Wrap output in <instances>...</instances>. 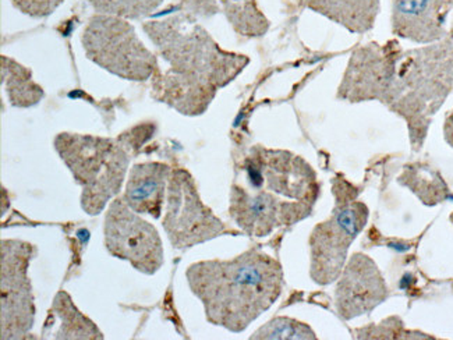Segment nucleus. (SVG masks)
<instances>
[{
    "mask_svg": "<svg viewBox=\"0 0 453 340\" xmlns=\"http://www.w3.org/2000/svg\"><path fill=\"white\" fill-rule=\"evenodd\" d=\"M389 298V288L374 259L355 252L346 262L335 291L336 313L342 320L351 321L372 314Z\"/></svg>",
    "mask_w": 453,
    "mask_h": 340,
    "instance_id": "13",
    "label": "nucleus"
},
{
    "mask_svg": "<svg viewBox=\"0 0 453 340\" xmlns=\"http://www.w3.org/2000/svg\"><path fill=\"white\" fill-rule=\"evenodd\" d=\"M27 16L46 17L57 11L63 0H12Z\"/></svg>",
    "mask_w": 453,
    "mask_h": 340,
    "instance_id": "25",
    "label": "nucleus"
},
{
    "mask_svg": "<svg viewBox=\"0 0 453 340\" xmlns=\"http://www.w3.org/2000/svg\"><path fill=\"white\" fill-rule=\"evenodd\" d=\"M443 133H445V140H447L448 144L453 148V111L450 112V115H448L447 120H445Z\"/></svg>",
    "mask_w": 453,
    "mask_h": 340,
    "instance_id": "26",
    "label": "nucleus"
},
{
    "mask_svg": "<svg viewBox=\"0 0 453 340\" xmlns=\"http://www.w3.org/2000/svg\"><path fill=\"white\" fill-rule=\"evenodd\" d=\"M227 20L240 35L256 38L270 28V21L257 6V0H220Z\"/></svg>",
    "mask_w": 453,
    "mask_h": 340,
    "instance_id": "21",
    "label": "nucleus"
},
{
    "mask_svg": "<svg viewBox=\"0 0 453 340\" xmlns=\"http://www.w3.org/2000/svg\"><path fill=\"white\" fill-rule=\"evenodd\" d=\"M357 339H431L418 332L404 329L403 322L397 317L388 318L381 324H372L355 330Z\"/></svg>",
    "mask_w": 453,
    "mask_h": 340,
    "instance_id": "24",
    "label": "nucleus"
},
{
    "mask_svg": "<svg viewBox=\"0 0 453 340\" xmlns=\"http://www.w3.org/2000/svg\"><path fill=\"white\" fill-rule=\"evenodd\" d=\"M397 183L409 189L424 205H438L453 198L442 174L428 165H406L401 176L397 177Z\"/></svg>",
    "mask_w": 453,
    "mask_h": 340,
    "instance_id": "18",
    "label": "nucleus"
},
{
    "mask_svg": "<svg viewBox=\"0 0 453 340\" xmlns=\"http://www.w3.org/2000/svg\"><path fill=\"white\" fill-rule=\"evenodd\" d=\"M104 235L109 254L127 261L135 271L152 276L164 267V244L158 230L123 198L118 197L109 204Z\"/></svg>",
    "mask_w": 453,
    "mask_h": 340,
    "instance_id": "10",
    "label": "nucleus"
},
{
    "mask_svg": "<svg viewBox=\"0 0 453 340\" xmlns=\"http://www.w3.org/2000/svg\"><path fill=\"white\" fill-rule=\"evenodd\" d=\"M188 288L215 327L242 334L282 295L280 262L260 249L230 259L196 262L186 271Z\"/></svg>",
    "mask_w": 453,
    "mask_h": 340,
    "instance_id": "1",
    "label": "nucleus"
},
{
    "mask_svg": "<svg viewBox=\"0 0 453 340\" xmlns=\"http://www.w3.org/2000/svg\"><path fill=\"white\" fill-rule=\"evenodd\" d=\"M218 89L188 75L168 70L152 77V97L180 112L181 115H203L214 101Z\"/></svg>",
    "mask_w": 453,
    "mask_h": 340,
    "instance_id": "16",
    "label": "nucleus"
},
{
    "mask_svg": "<svg viewBox=\"0 0 453 340\" xmlns=\"http://www.w3.org/2000/svg\"><path fill=\"white\" fill-rule=\"evenodd\" d=\"M53 145L81 187L82 211L91 216L104 212L127 174L130 157L123 145L113 138L77 133H60Z\"/></svg>",
    "mask_w": 453,
    "mask_h": 340,
    "instance_id": "4",
    "label": "nucleus"
},
{
    "mask_svg": "<svg viewBox=\"0 0 453 340\" xmlns=\"http://www.w3.org/2000/svg\"><path fill=\"white\" fill-rule=\"evenodd\" d=\"M162 226L173 249L181 251L229 232L226 225L203 203L197 183L183 167L172 169Z\"/></svg>",
    "mask_w": 453,
    "mask_h": 340,
    "instance_id": "8",
    "label": "nucleus"
},
{
    "mask_svg": "<svg viewBox=\"0 0 453 340\" xmlns=\"http://www.w3.org/2000/svg\"><path fill=\"white\" fill-rule=\"evenodd\" d=\"M171 70L220 89L234 81L249 65V58L222 50L188 14L144 24Z\"/></svg>",
    "mask_w": 453,
    "mask_h": 340,
    "instance_id": "3",
    "label": "nucleus"
},
{
    "mask_svg": "<svg viewBox=\"0 0 453 340\" xmlns=\"http://www.w3.org/2000/svg\"><path fill=\"white\" fill-rule=\"evenodd\" d=\"M2 85L14 108H31L45 96L42 87L33 80L31 70L16 60L2 56Z\"/></svg>",
    "mask_w": 453,
    "mask_h": 340,
    "instance_id": "20",
    "label": "nucleus"
},
{
    "mask_svg": "<svg viewBox=\"0 0 453 340\" xmlns=\"http://www.w3.org/2000/svg\"><path fill=\"white\" fill-rule=\"evenodd\" d=\"M82 48L91 62L130 81H147L158 72L157 56L148 50L134 27L122 17H92L81 35Z\"/></svg>",
    "mask_w": 453,
    "mask_h": 340,
    "instance_id": "6",
    "label": "nucleus"
},
{
    "mask_svg": "<svg viewBox=\"0 0 453 340\" xmlns=\"http://www.w3.org/2000/svg\"><path fill=\"white\" fill-rule=\"evenodd\" d=\"M450 2V4H452V9H453V0H449ZM448 40H453V21H452V26H450V28H449V36H448Z\"/></svg>",
    "mask_w": 453,
    "mask_h": 340,
    "instance_id": "27",
    "label": "nucleus"
},
{
    "mask_svg": "<svg viewBox=\"0 0 453 340\" xmlns=\"http://www.w3.org/2000/svg\"><path fill=\"white\" fill-rule=\"evenodd\" d=\"M306 6L326 16L351 34L372 30L380 13V0H304Z\"/></svg>",
    "mask_w": 453,
    "mask_h": 340,
    "instance_id": "17",
    "label": "nucleus"
},
{
    "mask_svg": "<svg viewBox=\"0 0 453 340\" xmlns=\"http://www.w3.org/2000/svg\"><path fill=\"white\" fill-rule=\"evenodd\" d=\"M243 169L250 189H263L286 201L314 206L321 194L316 170L289 151L257 145L244 159Z\"/></svg>",
    "mask_w": 453,
    "mask_h": 340,
    "instance_id": "9",
    "label": "nucleus"
},
{
    "mask_svg": "<svg viewBox=\"0 0 453 340\" xmlns=\"http://www.w3.org/2000/svg\"><path fill=\"white\" fill-rule=\"evenodd\" d=\"M449 220H450V222H452V225H453V212H452V215H450Z\"/></svg>",
    "mask_w": 453,
    "mask_h": 340,
    "instance_id": "28",
    "label": "nucleus"
},
{
    "mask_svg": "<svg viewBox=\"0 0 453 340\" xmlns=\"http://www.w3.org/2000/svg\"><path fill=\"white\" fill-rule=\"evenodd\" d=\"M172 169L161 162H144L132 167L126 183L123 201L140 215L159 220L168 194Z\"/></svg>",
    "mask_w": 453,
    "mask_h": 340,
    "instance_id": "15",
    "label": "nucleus"
},
{
    "mask_svg": "<svg viewBox=\"0 0 453 340\" xmlns=\"http://www.w3.org/2000/svg\"><path fill=\"white\" fill-rule=\"evenodd\" d=\"M453 91V40L402 53L384 104L408 123L413 151L421 150L431 120Z\"/></svg>",
    "mask_w": 453,
    "mask_h": 340,
    "instance_id": "2",
    "label": "nucleus"
},
{
    "mask_svg": "<svg viewBox=\"0 0 453 340\" xmlns=\"http://www.w3.org/2000/svg\"><path fill=\"white\" fill-rule=\"evenodd\" d=\"M35 245L23 240L0 242V337L24 339L35 324V303L31 286V261Z\"/></svg>",
    "mask_w": 453,
    "mask_h": 340,
    "instance_id": "7",
    "label": "nucleus"
},
{
    "mask_svg": "<svg viewBox=\"0 0 453 340\" xmlns=\"http://www.w3.org/2000/svg\"><path fill=\"white\" fill-rule=\"evenodd\" d=\"M314 206L286 201L263 189L234 183L230 189V218L251 237H266L276 229L307 220Z\"/></svg>",
    "mask_w": 453,
    "mask_h": 340,
    "instance_id": "12",
    "label": "nucleus"
},
{
    "mask_svg": "<svg viewBox=\"0 0 453 340\" xmlns=\"http://www.w3.org/2000/svg\"><path fill=\"white\" fill-rule=\"evenodd\" d=\"M96 11L122 19H142L150 16L164 0H88Z\"/></svg>",
    "mask_w": 453,
    "mask_h": 340,
    "instance_id": "23",
    "label": "nucleus"
},
{
    "mask_svg": "<svg viewBox=\"0 0 453 340\" xmlns=\"http://www.w3.org/2000/svg\"><path fill=\"white\" fill-rule=\"evenodd\" d=\"M450 12L449 0H392V33L424 45L448 40Z\"/></svg>",
    "mask_w": 453,
    "mask_h": 340,
    "instance_id": "14",
    "label": "nucleus"
},
{
    "mask_svg": "<svg viewBox=\"0 0 453 340\" xmlns=\"http://www.w3.org/2000/svg\"><path fill=\"white\" fill-rule=\"evenodd\" d=\"M250 339L316 340V332L310 325L289 317H275L257 329Z\"/></svg>",
    "mask_w": 453,
    "mask_h": 340,
    "instance_id": "22",
    "label": "nucleus"
},
{
    "mask_svg": "<svg viewBox=\"0 0 453 340\" xmlns=\"http://www.w3.org/2000/svg\"><path fill=\"white\" fill-rule=\"evenodd\" d=\"M335 206L326 222L319 223L310 235V278L319 286L338 281L348 262V252L365 230L370 210L358 200L355 184L338 174L332 179Z\"/></svg>",
    "mask_w": 453,
    "mask_h": 340,
    "instance_id": "5",
    "label": "nucleus"
},
{
    "mask_svg": "<svg viewBox=\"0 0 453 340\" xmlns=\"http://www.w3.org/2000/svg\"><path fill=\"white\" fill-rule=\"evenodd\" d=\"M50 314L59 320V329L53 334V339L103 340L104 335L88 317L73 303L69 293L60 290L53 300Z\"/></svg>",
    "mask_w": 453,
    "mask_h": 340,
    "instance_id": "19",
    "label": "nucleus"
},
{
    "mask_svg": "<svg viewBox=\"0 0 453 340\" xmlns=\"http://www.w3.org/2000/svg\"><path fill=\"white\" fill-rule=\"evenodd\" d=\"M402 53L399 43L395 41L385 45L372 42L357 48L351 53L348 69L339 85L338 99L351 104L367 101L384 104L396 77Z\"/></svg>",
    "mask_w": 453,
    "mask_h": 340,
    "instance_id": "11",
    "label": "nucleus"
}]
</instances>
